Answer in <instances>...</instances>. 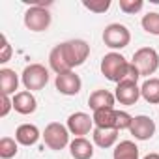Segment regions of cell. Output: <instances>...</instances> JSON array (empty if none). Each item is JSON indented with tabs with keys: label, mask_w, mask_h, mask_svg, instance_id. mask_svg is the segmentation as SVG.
Returning <instances> with one entry per match:
<instances>
[{
	"label": "cell",
	"mask_w": 159,
	"mask_h": 159,
	"mask_svg": "<svg viewBox=\"0 0 159 159\" xmlns=\"http://www.w3.org/2000/svg\"><path fill=\"white\" fill-rule=\"evenodd\" d=\"M88 56H90V45L84 39H69V41L58 43L51 51L49 64H51V69L56 75H60V73L73 71V67L77 66H83Z\"/></svg>",
	"instance_id": "1"
},
{
	"label": "cell",
	"mask_w": 159,
	"mask_h": 159,
	"mask_svg": "<svg viewBox=\"0 0 159 159\" xmlns=\"http://www.w3.org/2000/svg\"><path fill=\"white\" fill-rule=\"evenodd\" d=\"M101 73L105 75V79H109L111 83H122V81H133V83H139L140 79V73L139 69L127 62L120 52H109L101 58Z\"/></svg>",
	"instance_id": "2"
},
{
	"label": "cell",
	"mask_w": 159,
	"mask_h": 159,
	"mask_svg": "<svg viewBox=\"0 0 159 159\" xmlns=\"http://www.w3.org/2000/svg\"><path fill=\"white\" fill-rule=\"evenodd\" d=\"M21 81H23V84H25V88L28 92L41 90L49 83V69L45 66H41V64H30V66H26L23 69Z\"/></svg>",
	"instance_id": "3"
},
{
	"label": "cell",
	"mask_w": 159,
	"mask_h": 159,
	"mask_svg": "<svg viewBox=\"0 0 159 159\" xmlns=\"http://www.w3.org/2000/svg\"><path fill=\"white\" fill-rule=\"evenodd\" d=\"M131 64L139 69L140 77H150V75H153V73L157 71V67H159V54H157V51L152 49V47H142V49H139V51L133 54Z\"/></svg>",
	"instance_id": "4"
},
{
	"label": "cell",
	"mask_w": 159,
	"mask_h": 159,
	"mask_svg": "<svg viewBox=\"0 0 159 159\" xmlns=\"http://www.w3.org/2000/svg\"><path fill=\"white\" fill-rule=\"evenodd\" d=\"M103 41L109 49H125L131 41V32L125 25L120 23H111L103 30Z\"/></svg>",
	"instance_id": "5"
},
{
	"label": "cell",
	"mask_w": 159,
	"mask_h": 159,
	"mask_svg": "<svg viewBox=\"0 0 159 159\" xmlns=\"http://www.w3.org/2000/svg\"><path fill=\"white\" fill-rule=\"evenodd\" d=\"M25 26L30 32H45L51 26V11L47 8H39V6H30L25 11Z\"/></svg>",
	"instance_id": "6"
},
{
	"label": "cell",
	"mask_w": 159,
	"mask_h": 159,
	"mask_svg": "<svg viewBox=\"0 0 159 159\" xmlns=\"http://www.w3.org/2000/svg\"><path fill=\"white\" fill-rule=\"evenodd\" d=\"M43 140L51 150H64L69 144V129L60 122H51L43 131Z\"/></svg>",
	"instance_id": "7"
},
{
	"label": "cell",
	"mask_w": 159,
	"mask_h": 159,
	"mask_svg": "<svg viewBox=\"0 0 159 159\" xmlns=\"http://www.w3.org/2000/svg\"><path fill=\"white\" fill-rule=\"evenodd\" d=\"M54 86L60 94L64 96H77L83 88V81L75 71H67V73H60L56 75V81H54Z\"/></svg>",
	"instance_id": "8"
},
{
	"label": "cell",
	"mask_w": 159,
	"mask_h": 159,
	"mask_svg": "<svg viewBox=\"0 0 159 159\" xmlns=\"http://www.w3.org/2000/svg\"><path fill=\"white\" fill-rule=\"evenodd\" d=\"M67 129L75 137H84L94 131V118L86 112H73L67 118Z\"/></svg>",
	"instance_id": "9"
},
{
	"label": "cell",
	"mask_w": 159,
	"mask_h": 159,
	"mask_svg": "<svg viewBox=\"0 0 159 159\" xmlns=\"http://www.w3.org/2000/svg\"><path fill=\"white\" fill-rule=\"evenodd\" d=\"M129 133H131L137 140H150V139L153 137V133H155V122H153L150 116H146V114L133 116Z\"/></svg>",
	"instance_id": "10"
},
{
	"label": "cell",
	"mask_w": 159,
	"mask_h": 159,
	"mask_svg": "<svg viewBox=\"0 0 159 159\" xmlns=\"http://www.w3.org/2000/svg\"><path fill=\"white\" fill-rule=\"evenodd\" d=\"M116 101H120V105H125V107H131L139 101L140 98V88L137 83L133 81H122L116 84Z\"/></svg>",
	"instance_id": "11"
},
{
	"label": "cell",
	"mask_w": 159,
	"mask_h": 159,
	"mask_svg": "<svg viewBox=\"0 0 159 159\" xmlns=\"http://www.w3.org/2000/svg\"><path fill=\"white\" fill-rule=\"evenodd\" d=\"M13 109H15V112L28 116V114L36 112L38 101H36V98H34L32 92L23 90V92H17V94L13 96Z\"/></svg>",
	"instance_id": "12"
},
{
	"label": "cell",
	"mask_w": 159,
	"mask_h": 159,
	"mask_svg": "<svg viewBox=\"0 0 159 159\" xmlns=\"http://www.w3.org/2000/svg\"><path fill=\"white\" fill-rule=\"evenodd\" d=\"M114 103H116V96L109 90H103V88L92 92L88 98V105L94 112L101 111V109H114Z\"/></svg>",
	"instance_id": "13"
},
{
	"label": "cell",
	"mask_w": 159,
	"mask_h": 159,
	"mask_svg": "<svg viewBox=\"0 0 159 159\" xmlns=\"http://www.w3.org/2000/svg\"><path fill=\"white\" fill-rule=\"evenodd\" d=\"M69 153L73 159H92L94 157V144L84 137H75L69 142Z\"/></svg>",
	"instance_id": "14"
},
{
	"label": "cell",
	"mask_w": 159,
	"mask_h": 159,
	"mask_svg": "<svg viewBox=\"0 0 159 159\" xmlns=\"http://www.w3.org/2000/svg\"><path fill=\"white\" fill-rule=\"evenodd\" d=\"M39 137H43L39 133V129L34 125V124H23L15 129V140L21 144V146H34Z\"/></svg>",
	"instance_id": "15"
},
{
	"label": "cell",
	"mask_w": 159,
	"mask_h": 159,
	"mask_svg": "<svg viewBox=\"0 0 159 159\" xmlns=\"http://www.w3.org/2000/svg\"><path fill=\"white\" fill-rule=\"evenodd\" d=\"M17 86H19L17 73L10 67L0 69V92H2V96H15Z\"/></svg>",
	"instance_id": "16"
},
{
	"label": "cell",
	"mask_w": 159,
	"mask_h": 159,
	"mask_svg": "<svg viewBox=\"0 0 159 159\" xmlns=\"http://www.w3.org/2000/svg\"><path fill=\"white\" fill-rule=\"evenodd\" d=\"M92 139L94 144L99 148H112L118 140V131L116 129H101V127H94L92 131Z\"/></svg>",
	"instance_id": "17"
},
{
	"label": "cell",
	"mask_w": 159,
	"mask_h": 159,
	"mask_svg": "<svg viewBox=\"0 0 159 159\" xmlns=\"http://www.w3.org/2000/svg\"><path fill=\"white\" fill-rule=\"evenodd\" d=\"M140 98L150 105L159 103V79H155V77L146 79L140 86Z\"/></svg>",
	"instance_id": "18"
},
{
	"label": "cell",
	"mask_w": 159,
	"mask_h": 159,
	"mask_svg": "<svg viewBox=\"0 0 159 159\" xmlns=\"http://www.w3.org/2000/svg\"><path fill=\"white\" fill-rule=\"evenodd\" d=\"M94 125L101 129H114L116 125V111L114 109H101L94 112Z\"/></svg>",
	"instance_id": "19"
},
{
	"label": "cell",
	"mask_w": 159,
	"mask_h": 159,
	"mask_svg": "<svg viewBox=\"0 0 159 159\" xmlns=\"http://www.w3.org/2000/svg\"><path fill=\"white\" fill-rule=\"evenodd\" d=\"M112 159H139V146L133 140H122L114 146Z\"/></svg>",
	"instance_id": "20"
},
{
	"label": "cell",
	"mask_w": 159,
	"mask_h": 159,
	"mask_svg": "<svg viewBox=\"0 0 159 159\" xmlns=\"http://www.w3.org/2000/svg\"><path fill=\"white\" fill-rule=\"evenodd\" d=\"M19 152V142L11 137H2L0 139V157L2 159H11Z\"/></svg>",
	"instance_id": "21"
},
{
	"label": "cell",
	"mask_w": 159,
	"mask_h": 159,
	"mask_svg": "<svg viewBox=\"0 0 159 159\" xmlns=\"http://www.w3.org/2000/svg\"><path fill=\"white\" fill-rule=\"evenodd\" d=\"M144 32L152 34V36H159V13L157 11H152V13H146L140 21Z\"/></svg>",
	"instance_id": "22"
},
{
	"label": "cell",
	"mask_w": 159,
	"mask_h": 159,
	"mask_svg": "<svg viewBox=\"0 0 159 159\" xmlns=\"http://www.w3.org/2000/svg\"><path fill=\"white\" fill-rule=\"evenodd\" d=\"M83 6L86 10L94 11V13H105L111 8V0H90V2H88V0H84Z\"/></svg>",
	"instance_id": "23"
},
{
	"label": "cell",
	"mask_w": 159,
	"mask_h": 159,
	"mask_svg": "<svg viewBox=\"0 0 159 159\" xmlns=\"http://www.w3.org/2000/svg\"><path fill=\"white\" fill-rule=\"evenodd\" d=\"M144 8V2L142 0H120V10L127 15H133V13H139L140 10Z\"/></svg>",
	"instance_id": "24"
},
{
	"label": "cell",
	"mask_w": 159,
	"mask_h": 159,
	"mask_svg": "<svg viewBox=\"0 0 159 159\" xmlns=\"http://www.w3.org/2000/svg\"><path fill=\"white\" fill-rule=\"evenodd\" d=\"M131 122H133V116L125 111H116V125L114 129L116 131H124V129H129L131 127Z\"/></svg>",
	"instance_id": "25"
},
{
	"label": "cell",
	"mask_w": 159,
	"mask_h": 159,
	"mask_svg": "<svg viewBox=\"0 0 159 159\" xmlns=\"http://www.w3.org/2000/svg\"><path fill=\"white\" fill-rule=\"evenodd\" d=\"M0 41H2V51H0V64H6V62H10V58H11V45H10V41H8V38H6V34H2L0 36Z\"/></svg>",
	"instance_id": "26"
},
{
	"label": "cell",
	"mask_w": 159,
	"mask_h": 159,
	"mask_svg": "<svg viewBox=\"0 0 159 159\" xmlns=\"http://www.w3.org/2000/svg\"><path fill=\"white\" fill-rule=\"evenodd\" d=\"M11 109H13V98H10V96H2V109H0V116L6 118L8 112H10Z\"/></svg>",
	"instance_id": "27"
},
{
	"label": "cell",
	"mask_w": 159,
	"mask_h": 159,
	"mask_svg": "<svg viewBox=\"0 0 159 159\" xmlns=\"http://www.w3.org/2000/svg\"><path fill=\"white\" fill-rule=\"evenodd\" d=\"M142 159H159V153H148V155H144Z\"/></svg>",
	"instance_id": "28"
}]
</instances>
